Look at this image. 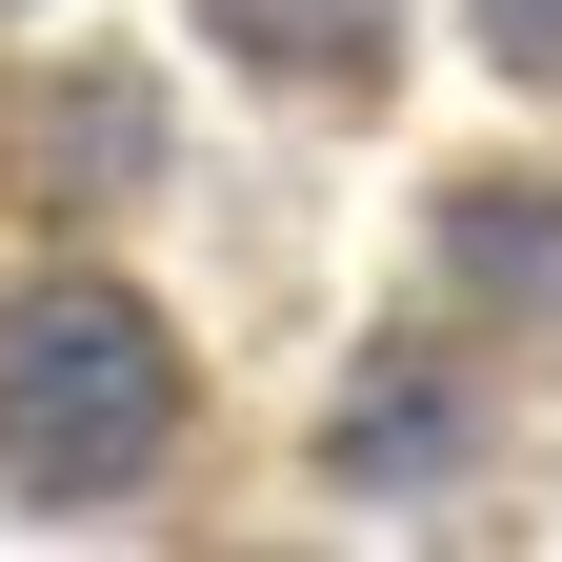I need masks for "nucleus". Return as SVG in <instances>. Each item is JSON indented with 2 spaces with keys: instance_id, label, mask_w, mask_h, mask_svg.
<instances>
[{
  "instance_id": "obj_1",
  "label": "nucleus",
  "mask_w": 562,
  "mask_h": 562,
  "mask_svg": "<svg viewBox=\"0 0 562 562\" xmlns=\"http://www.w3.org/2000/svg\"><path fill=\"white\" fill-rule=\"evenodd\" d=\"M161 442H181V341L121 281H21L0 302V503L101 522L121 482H161Z\"/></svg>"
},
{
  "instance_id": "obj_2",
  "label": "nucleus",
  "mask_w": 562,
  "mask_h": 562,
  "mask_svg": "<svg viewBox=\"0 0 562 562\" xmlns=\"http://www.w3.org/2000/svg\"><path fill=\"white\" fill-rule=\"evenodd\" d=\"M422 261H442V302L482 341H542V362H562V181H462Z\"/></svg>"
},
{
  "instance_id": "obj_3",
  "label": "nucleus",
  "mask_w": 562,
  "mask_h": 562,
  "mask_svg": "<svg viewBox=\"0 0 562 562\" xmlns=\"http://www.w3.org/2000/svg\"><path fill=\"white\" fill-rule=\"evenodd\" d=\"M140 161H161V101L101 81V60H60V81L0 101V201H121Z\"/></svg>"
},
{
  "instance_id": "obj_4",
  "label": "nucleus",
  "mask_w": 562,
  "mask_h": 562,
  "mask_svg": "<svg viewBox=\"0 0 562 562\" xmlns=\"http://www.w3.org/2000/svg\"><path fill=\"white\" fill-rule=\"evenodd\" d=\"M201 21H222V41L261 60V81H362L402 0H201Z\"/></svg>"
},
{
  "instance_id": "obj_5",
  "label": "nucleus",
  "mask_w": 562,
  "mask_h": 562,
  "mask_svg": "<svg viewBox=\"0 0 562 562\" xmlns=\"http://www.w3.org/2000/svg\"><path fill=\"white\" fill-rule=\"evenodd\" d=\"M482 21V60H503V81H562V0H462Z\"/></svg>"
}]
</instances>
